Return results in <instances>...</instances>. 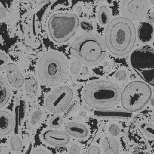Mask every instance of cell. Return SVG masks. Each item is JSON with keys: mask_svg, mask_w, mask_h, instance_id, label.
<instances>
[{"mask_svg": "<svg viewBox=\"0 0 154 154\" xmlns=\"http://www.w3.org/2000/svg\"><path fill=\"white\" fill-rule=\"evenodd\" d=\"M136 29L133 22L126 17H117L107 26L106 48L113 55L123 56L132 50L136 42Z\"/></svg>", "mask_w": 154, "mask_h": 154, "instance_id": "cell-1", "label": "cell"}, {"mask_svg": "<svg viewBox=\"0 0 154 154\" xmlns=\"http://www.w3.org/2000/svg\"><path fill=\"white\" fill-rule=\"evenodd\" d=\"M121 90L112 82L98 80L88 84L83 91L85 103L97 110H108L116 106L121 101Z\"/></svg>", "mask_w": 154, "mask_h": 154, "instance_id": "cell-2", "label": "cell"}, {"mask_svg": "<svg viewBox=\"0 0 154 154\" xmlns=\"http://www.w3.org/2000/svg\"><path fill=\"white\" fill-rule=\"evenodd\" d=\"M106 44L100 36L87 33L78 37L69 48V52L86 66H95L106 58Z\"/></svg>", "mask_w": 154, "mask_h": 154, "instance_id": "cell-3", "label": "cell"}, {"mask_svg": "<svg viewBox=\"0 0 154 154\" xmlns=\"http://www.w3.org/2000/svg\"><path fill=\"white\" fill-rule=\"evenodd\" d=\"M66 60L57 52H48L40 58L37 74L42 82L48 86H57L65 80L68 75Z\"/></svg>", "mask_w": 154, "mask_h": 154, "instance_id": "cell-4", "label": "cell"}, {"mask_svg": "<svg viewBox=\"0 0 154 154\" xmlns=\"http://www.w3.org/2000/svg\"><path fill=\"white\" fill-rule=\"evenodd\" d=\"M152 89L144 81L136 80L129 83L121 92V102L124 110L135 112L142 110L150 101Z\"/></svg>", "mask_w": 154, "mask_h": 154, "instance_id": "cell-5", "label": "cell"}, {"mask_svg": "<svg viewBox=\"0 0 154 154\" xmlns=\"http://www.w3.org/2000/svg\"><path fill=\"white\" fill-rule=\"evenodd\" d=\"M79 26L78 16L71 12H60L51 17L48 30L51 39L57 43H63L75 35Z\"/></svg>", "mask_w": 154, "mask_h": 154, "instance_id": "cell-6", "label": "cell"}, {"mask_svg": "<svg viewBox=\"0 0 154 154\" xmlns=\"http://www.w3.org/2000/svg\"><path fill=\"white\" fill-rule=\"evenodd\" d=\"M130 62L138 75L150 85L154 86V49L144 45L131 53Z\"/></svg>", "mask_w": 154, "mask_h": 154, "instance_id": "cell-7", "label": "cell"}, {"mask_svg": "<svg viewBox=\"0 0 154 154\" xmlns=\"http://www.w3.org/2000/svg\"><path fill=\"white\" fill-rule=\"evenodd\" d=\"M73 91L71 88L62 86L54 89L46 99L45 106L50 112L58 115L64 112L73 101Z\"/></svg>", "mask_w": 154, "mask_h": 154, "instance_id": "cell-8", "label": "cell"}, {"mask_svg": "<svg viewBox=\"0 0 154 154\" xmlns=\"http://www.w3.org/2000/svg\"><path fill=\"white\" fill-rule=\"evenodd\" d=\"M122 11L126 18L140 21L147 13V0H123Z\"/></svg>", "mask_w": 154, "mask_h": 154, "instance_id": "cell-9", "label": "cell"}, {"mask_svg": "<svg viewBox=\"0 0 154 154\" xmlns=\"http://www.w3.org/2000/svg\"><path fill=\"white\" fill-rule=\"evenodd\" d=\"M43 140L48 145L54 146H65L70 142L71 138L66 131L49 130L45 131L42 136Z\"/></svg>", "mask_w": 154, "mask_h": 154, "instance_id": "cell-10", "label": "cell"}, {"mask_svg": "<svg viewBox=\"0 0 154 154\" xmlns=\"http://www.w3.org/2000/svg\"><path fill=\"white\" fill-rule=\"evenodd\" d=\"M6 75L8 82L14 88H19L24 84L25 78L14 63L8 64L6 66Z\"/></svg>", "mask_w": 154, "mask_h": 154, "instance_id": "cell-11", "label": "cell"}, {"mask_svg": "<svg viewBox=\"0 0 154 154\" xmlns=\"http://www.w3.org/2000/svg\"><path fill=\"white\" fill-rule=\"evenodd\" d=\"M64 130L71 137L83 139L88 135V129L84 124L72 121L64 127Z\"/></svg>", "mask_w": 154, "mask_h": 154, "instance_id": "cell-12", "label": "cell"}, {"mask_svg": "<svg viewBox=\"0 0 154 154\" xmlns=\"http://www.w3.org/2000/svg\"><path fill=\"white\" fill-rule=\"evenodd\" d=\"M14 127V121L9 112L0 110V136L9 134Z\"/></svg>", "mask_w": 154, "mask_h": 154, "instance_id": "cell-13", "label": "cell"}, {"mask_svg": "<svg viewBox=\"0 0 154 154\" xmlns=\"http://www.w3.org/2000/svg\"><path fill=\"white\" fill-rule=\"evenodd\" d=\"M154 28L151 23L145 21L140 23L138 29V38L140 43H146L153 38Z\"/></svg>", "mask_w": 154, "mask_h": 154, "instance_id": "cell-14", "label": "cell"}, {"mask_svg": "<svg viewBox=\"0 0 154 154\" xmlns=\"http://www.w3.org/2000/svg\"><path fill=\"white\" fill-rule=\"evenodd\" d=\"M25 91L29 99H35L38 93L39 84L35 77L29 74L25 78Z\"/></svg>", "mask_w": 154, "mask_h": 154, "instance_id": "cell-15", "label": "cell"}, {"mask_svg": "<svg viewBox=\"0 0 154 154\" xmlns=\"http://www.w3.org/2000/svg\"><path fill=\"white\" fill-rule=\"evenodd\" d=\"M103 151L106 154H119V145L115 138L105 137L101 142Z\"/></svg>", "mask_w": 154, "mask_h": 154, "instance_id": "cell-16", "label": "cell"}, {"mask_svg": "<svg viewBox=\"0 0 154 154\" xmlns=\"http://www.w3.org/2000/svg\"><path fill=\"white\" fill-rule=\"evenodd\" d=\"M11 97V89L5 79L0 75V108L8 103Z\"/></svg>", "mask_w": 154, "mask_h": 154, "instance_id": "cell-17", "label": "cell"}, {"mask_svg": "<svg viewBox=\"0 0 154 154\" xmlns=\"http://www.w3.org/2000/svg\"><path fill=\"white\" fill-rule=\"evenodd\" d=\"M95 116L99 117H106V118H117V119H125L131 116V113L128 112H120V111H109V110H101L95 111Z\"/></svg>", "mask_w": 154, "mask_h": 154, "instance_id": "cell-18", "label": "cell"}, {"mask_svg": "<svg viewBox=\"0 0 154 154\" xmlns=\"http://www.w3.org/2000/svg\"><path fill=\"white\" fill-rule=\"evenodd\" d=\"M110 18V13L109 9L106 6H101L97 12V19L99 23L105 26L109 23Z\"/></svg>", "mask_w": 154, "mask_h": 154, "instance_id": "cell-19", "label": "cell"}, {"mask_svg": "<svg viewBox=\"0 0 154 154\" xmlns=\"http://www.w3.org/2000/svg\"><path fill=\"white\" fill-rule=\"evenodd\" d=\"M10 146L11 149L15 152H18L22 149L23 147V143L18 136L14 135L10 138Z\"/></svg>", "mask_w": 154, "mask_h": 154, "instance_id": "cell-20", "label": "cell"}, {"mask_svg": "<svg viewBox=\"0 0 154 154\" xmlns=\"http://www.w3.org/2000/svg\"><path fill=\"white\" fill-rule=\"evenodd\" d=\"M141 131L151 138H154V125L149 123H142L140 125Z\"/></svg>", "mask_w": 154, "mask_h": 154, "instance_id": "cell-21", "label": "cell"}, {"mask_svg": "<svg viewBox=\"0 0 154 154\" xmlns=\"http://www.w3.org/2000/svg\"><path fill=\"white\" fill-rule=\"evenodd\" d=\"M63 116L58 115H56L52 116V117L49 119V125L52 128L58 129L60 128L63 125Z\"/></svg>", "mask_w": 154, "mask_h": 154, "instance_id": "cell-22", "label": "cell"}, {"mask_svg": "<svg viewBox=\"0 0 154 154\" xmlns=\"http://www.w3.org/2000/svg\"><path fill=\"white\" fill-rule=\"evenodd\" d=\"M43 116V111L41 109H37L32 112L30 116V123L32 125H36L41 121Z\"/></svg>", "mask_w": 154, "mask_h": 154, "instance_id": "cell-23", "label": "cell"}, {"mask_svg": "<svg viewBox=\"0 0 154 154\" xmlns=\"http://www.w3.org/2000/svg\"><path fill=\"white\" fill-rule=\"evenodd\" d=\"M108 132L112 137H116L121 134L120 127L115 123H112L108 126Z\"/></svg>", "mask_w": 154, "mask_h": 154, "instance_id": "cell-24", "label": "cell"}, {"mask_svg": "<svg viewBox=\"0 0 154 154\" xmlns=\"http://www.w3.org/2000/svg\"><path fill=\"white\" fill-rule=\"evenodd\" d=\"M81 65H82V63L80 61L78 60L73 61L71 64V67H70L71 73L73 74V75H78L81 71V69H82Z\"/></svg>", "mask_w": 154, "mask_h": 154, "instance_id": "cell-25", "label": "cell"}, {"mask_svg": "<svg viewBox=\"0 0 154 154\" xmlns=\"http://www.w3.org/2000/svg\"><path fill=\"white\" fill-rule=\"evenodd\" d=\"M8 64V58L4 54L0 52V71L6 69Z\"/></svg>", "mask_w": 154, "mask_h": 154, "instance_id": "cell-26", "label": "cell"}, {"mask_svg": "<svg viewBox=\"0 0 154 154\" xmlns=\"http://www.w3.org/2000/svg\"><path fill=\"white\" fill-rule=\"evenodd\" d=\"M19 114L21 121L23 120L26 112V102L24 100H19Z\"/></svg>", "mask_w": 154, "mask_h": 154, "instance_id": "cell-27", "label": "cell"}, {"mask_svg": "<svg viewBox=\"0 0 154 154\" xmlns=\"http://www.w3.org/2000/svg\"><path fill=\"white\" fill-rule=\"evenodd\" d=\"M82 153V148L78 144L75 143L73 144L69 149V154H81Z\"/></svg>", "mask_w": 154, "mask_h": 154, "instance_id": "cell-28", "label": "cell"}, {"mask_svg": "<svg viewBox=\"0 0 154 154\" xmlns=\"http://www.w3.org/2000/svg\"><path fill=\"white\" fill-rule=\"evenodd\" d=\"M115 78L119 81H123L127 78V72L125 70H119L115 74Z\"/></svg>", "mask_w": 154, "mask_h": 154, "instance_id": "cell-29", "label": "cell"}, {"mask_svg": "<svg viewBox=\"0 0 154 154\" xmlns=\"http://www.w3.org/2000/svg\"><path fill=\"white\" fill-rule=\"evenodd\" d=\"M87 154H101L100 149L97 145H91L87 150Z\"/></svg>", "mask_w": 154, "mask_h": 154, "instance_id": "cell-30", "label": "cell"}, {"mask_svg": "<svg viewBox=\"0 0 154 154\" xmlns=\"http://www.w3.org/2000/svg\"><path fill=\"white\" fill-rule=\"evenodd\" d=\"M77 106V101H72L71 103L69 105V106L67 108V109L65 110L64 112V116H68L69 115H70L71 112L73 111L74 109L75 108V107Z\"/></svg>", "mask_w": 154, "mask_h": 154, "instance_id": "cell-31", "label": "cell"}, {"mask_svg": "<svg viewBox=\"0 0 154 154\" xmlns=\"http://www.w3.org/2000/svg\"><path fill=\"white\" fill-rule=\"evenodd\" d=\"M146 15V19L149 23H154V8H151L150 11H147Z\"/></svg>", "mask_w": 154, "mask_h": 154, "instance_id": "cell-32", "label": "cell"}, {"mask_svg": "<svg viewBox=\"0 0 154 154\" xmlns=\"http://www.w3.org/2000/svg\"><path fill=\"white\" fill-rule=\"evenodd\" d=\"M30 154H50L48 151L43 149H36Z\"/></svg>", "mask_w": 154, "mask_h": 154, "instance_id": "cell-33", "label": "cell"}, {"mask_svg": "<svg viewBox=\"0 0 154 154\" xmlns=\"http://www.w3.org/2000/svg\"><path fill=\"white\" fill-rule=\"evenodd\" d=\"M82 28H83L84 29L88 31L93 29V26H92L91 23H87V22H83V24L82 23Z\"/></svg>", "mask_w": 154, "mask_h": 154, "instance_id": "cell-34", "label": "cell"}, {"mask_svg": "<svg viewBox=\"0 0 154 154\" xmlns=\"http://www.w3.org/2000/svg\"><path fill=\"white\" fill-rule=\"evenodd\" d=\"M31 151H32V144L29 143V145L28 147H27V149L26 150V151H25L24 154H30Z\"/></svg>", "mask_w": 154, "mask_h": 154, "instance_id": "cell-35", "label": "cell"}, {"mask_svg": "<svg viewBox=\"0 0 154 154\" xmlns=\"http://www.w3.org/2000/svg\"><path fill=\"white\" fill-rule=\"evenodd\" d=\"M6 15V13L4 10L3 8H0V17H1V18H4Z\"/></svg>", "mask_w": 154, "mask_h": 154, "instance_id": "cell-36", "label": "cell"}, {"mask_svg": "<svg viewBox=\"0 0 154 154\" xmlns=\"http://www.w3.org/2000/svg\"><path fill=\"white\" fill-rule=\"evenodd\" d=\"M150 102H151V105L153 107H154V95L151 97V98L150 99Z\"/></svg>", "mask_w": 154, "mask_h": 154, "instance_id": "cell-37", "label": "cell"}, {"mask_svg": "<svg viewBox=\"0 0 154 154\" xmlns=\"http://www.w3.org/2000/svg\"><path fill=\"white\" fill-rule=\"evenodd\" d=\"M151 4H152L154 6V0H151Z\"/></svg>", "mask_w": 154, "mask_h": 154, "instance_id": "cell-38", "label": "cell"}, {"mask_svg": "<svg viewBox=\"0 0 154 154\" xmlns=\"http://www.w3.org/2000/svg\"><path fill=\"white\" fill-rule=\"evenodd\" d=\"M61 154H66V153H61Z\"/></svg>", "mask_w": 154, "mask_h": 154, "instance_id": "cell-39", "label": "cell"}]
</instances>
